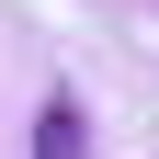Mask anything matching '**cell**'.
Returning <instances> with one entry per match:
<instances>
[{
    "mask_svg": "<svg viewBox=\"0 0 159 159\" xmlns=\"http://www.w3.org/2000/svg\"><path fill=\"white\" fill-rule=\"evenodd\" d=\"M34 159H91V114H80L68 91H57V102L34 114Z\"/></svg>",
    "mask_w": 159,
    "mask_h": 159,
    "instance_id": "obj_1",
    "label": "cell"
}]
</instances>
